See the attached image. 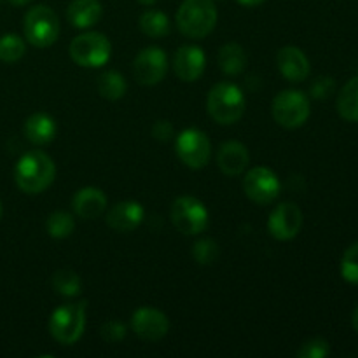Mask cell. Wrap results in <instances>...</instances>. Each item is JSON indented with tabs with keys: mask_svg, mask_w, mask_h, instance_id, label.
<instances>
[{
	"mask_svg": "<svg viewBox=\"0 0 358 358\" xmlns=\"http://www.w3.org/2000/svg\"><path fill=\"white\" fill-rule=\"evenodd\" d=\"M56 178V164L42 150H31L20 157L14 168L16 185L27 194H41Z\"/></svg>",
	"mask_w": 358,
	"mask_h": 358,
	"instance_id": "cell-1",
	"label": "cell"
},
{
	"mask_svg": "<svg viewBox=\"0 0 358 358\" xmlns=\"http://www.w3.org/2000/svg\"><path fill=\"white\" fill-rule=\"evenodd\" d=\"M217 6L213 0H184L177 10V28L187 38H203L217 24Z\"/></svg>",
	"mask_w": 358,
	"mask_h": 358,
	"instance_id": "cell-2",
	"label": "cell"
},
{
	"mask_svg": "<svg viewBox=\"0 0 358 358\" xmlns=\"http://www.w3.org/2000/svg\"><path fill=\"white\" fill-rule=\"evenodd\" d=\"M206 110L219 124H234L247 110L243 91L233 83L215 84L206 98Z\"/></svg>",
	"mask_w": 358,
	"mask_h": 358,
	"instance_id": "cell-3",
	"label": "cell"
},
{
	"mask_svg": "<svg viewBox=\"0 0 358 358\" xmlns=\"http://www.w3.org/2000/svg\"><path fill=\"white\" fill-rule=\"evenodd\" d=\"M86 310L87 301L56 308L49 318V334L52 339L63 346L76 345L86 329Z\"/></svg>",
	"mask_w": 358,
	"mask_h": 358,
	"instance_id": "cell-4",
	"label": "cell"
},
{
	"mask_svg": "<svg viewBox=\"0 0 358 358\" xmlns=\"http://www.w3.org/2000/svg\"><path fill=\"white\" fill-rule=\"evenodd\" d=\"M23 31L31 45L49 48L59 37V20L51 7L38 3L24 14Z\"/></svg>",
	"mask_w": 358,
	"mask_h": 358,
	"instance_id": "cell-5",
	"label": "cell"
},
{
	"mask_svg": "<svg viewBox=\"0 0 358 358\" xmlns=\"http://www.w3.org/2000/svg\"><path fill=\"white\" fill-rule=\"evenodd\" d=\"M310 98L297 90H285L273 98L271 114L280 126L294 129L303 126L310 117Z\"/></svg>",
	"mask_w": 358,
	"mask_h": 358,
	"instance_id": "cell-6",
	"label": "cell"
},
{
	"mask_svg": "<svg viewBox=\"0 0 358 358\" xmlns=\"http://www.w3.org/2000/svg\"><path fill=\"white\" fill-rule=\"evenodd\" d=\"M112 44L100 31L79 35L70 44V58L84 69H100L110 59Z\"/></svg>",
	"mask_w": 358,
	"mask_h": 358,
	"instance_id": "cell-7",
	"label": "cell"
},
{
	"mask_svg": "<svg viewBox=\"0 0 358 358\" xmlns=\"http://www.w3.org/2000/svg\"><path fill=\"white\" fill-rule=\"evenodd\" d=\"M171 222L182 234L194 236L208 227V210L192 196H180L171 205Z\"/></svg>",
	"mask_w": 358,
	"mask_h": 358,
	"instance_id": "cell-8",
	"label": "cell"
},
{
	"mask_svg": "<svg viewBox=\"0 0 358 358\" xmlns=\"http://www.w3.org/2000/svg\"><path fill=\"white\" fill-rule=\"evenodd\" d=\"M175 152L178 159L191 170H201L212 156L210 138L198 128H187L175 140Z\"/></svg>",
	"mask_w": 358,
	"mask_h": 358,
	"instance_id": "cell-9",
	"label": "cell"
},
{
	"mask_svg": "<svg viewBox=\"0 0 358 358\" xmlns=\"http://www.w3.org/2000/svg\"><path fill=\"white\" fill-rule=\"evenodd\" d=\"M243 191L250 201L257 205H269L275 201L282 191L278 175L266 166H255L243 177Z\"/></svg>",
	"mask_w": 358,
	"mask_h": 358,
	"instance_id": "cell-10",
	"label": "cell"
},
{
	"mask_svg": "<svg viewBox=\"0 0 358 358\" xmlns=\"http://www.w3.org/2000/svg\"><path fill=\"white\" fill-rule=\"evenodd\" d=\"M168 72V56L157 45L142 49L133 62V73L142 86H156Z\"/></svg>",
	"mask_w": 358,
	"mask_h": 358,
	"instance_id": "cell-11",
	"label": "cell"
},
{
	"mask_svg": "<svg viewBox=\"0 0 358 358\" xmlns=\"http://www.w3.org/2000/svg\"><path fill=\"white\" fill-rule=\"evenodd\" d=\"M304 217L296 203H282L271 212L268 220V231L275 240H294L303 229Z\"/></svg>",
	"mask_w": 358,
	"mask_h": 358,
	"instance_id": "cell-12",
	"label": "cell"
},
{
	"mask_svg": "<svg viewBox=\"0 0 358 358\" xmlns=\"http://www.w3.org/2000/svg\"><path fill=\"white\" fill-rule=\"evenodd\" d=\"M131 331L143 341L156 343L170 331V320L156 308H140L131 317Z\"/></svg>",
	"mask_w": 358,
	"mask_h": 358,
	"instance_id": "cell-13",
	"label": "cell"
},
{
	"mask_svg": "<svg viewBox=\"0 0 358 358\" xmlns=\"http://www.w3.org/2000/svg\"><path fill=\"white\" fill-rule=\"evenodd\" d=\"M206 58L199 45L185 44L177 49L173 56V70L184 83H194L205 72Z\"/></svg>",
	"mask_w": 358,
	"mask_h": 358,
	"instance_id": "cell-14",
	"label": "cell"
},
{
	"mask_svg": "<svg viewBox=\"0 0 358 358\" xmlns=\"http://www.w3.org/2000/svg\"><path fill=\"white\" fill-rule=\"evenodd\" d=\"M276 65L280 73L290 83H303L310 76V59L304 55L303 49L296 45H285L276 55Z\"/></svg>",
	"mask_w": 358,
	"mask_h": 358,
	"instance_id": "cell-15",
	"label": "cell"
},
{
	"mask_svg": "<svg viewBox=\"0 0 358 358\" xmlns=\"http://www.w3.org/2000/svg\"><path fill=\"white\" fill-rule=\"evenodd\" d=\"M145 219V210L138 201L115 203L107 213V226L117 233H131Z\"/></svg>",
	"mask_w": 358,
	"mask_h": 358,
	"instance_id": "cell-16",
	"label": "cell"
},
{
	"mask_svg": "<svg viewBox=\"0 0 358 358\" xmlns=\"http://www.w3.org/2000/svg\"><path fill=\"white\" fill-rule=\"evenodd\" d=\"M248 163H250V154H248V149L241 142L229 140V142H224L219 147V152H217V166H219V170L226 177L241 175L247 170Z\"/></svg>",
	"mask_w": 358,
	"mask_h": 358,
	"instance_id": "cell-17",
	"label": "cell"
},
{
	"mask_svg": "<svg viewBox=\"0 0 358 358\" xmlns=\"http://www.w3.org/2000/svg\"><path fill=\"white\" fill-rule=\"evenodd\" d=\"M72 208L77 217L84 220L98 219L101 213L107 208V196L101 189L93 187H83L76 192L72 199Z\"/></svg>",
	"mask_w": 358,
	"mask_h": 358,
	"instance_id": "cell-18",
	"label": "cell"
},
{
	"mask_svg": "<svg viewBox=\"0 0 358 358\" xmlns=\"http://www.w3.org/2000/svg\"><path fill=\"white\" fill-rule=\"evenodd\" d=\"M103 14L100 0H72L66 7V17L72 27L79 30H87L100 21Z\"/></svg>",
	"mask_w": 358,
	"mask_h": 358,
	"instance_id": "cell-19",
	"label": "cell"
},
{
	"mask_svg": "<svg viewBox=\"0 0 358 358\" xmlns=\"http://www.w3.org/2000/svg\"><path fill=\"white\" fill-rule=\"evenodd\" d=\"M56 129L58 128H56L55 119L44 112L31 114L23 126L24 136L34 145H45V143L52 142L56 136Z\"/></svg>",
	"mask_w": 358,
	"mask_h": 358,
	"instance_id": "cell-20",
	"label": "cell"
},
{
	"mask_svg": "<svg viewBox=\"0 0 358 358\" xmlns=\"http://www.w3.org/2000/svg\"><path fill=\"white\" fill-rule=\"evenodd\" d=\"M219 69L222 70L226 76H238L247 66V52H245L243 45L238 42H229V44L222 45L219 49Z\"/></svg>",
	"mask_w": 358,
	"mask_h": 358,
	"instance_id": "cell-21",
	"label": "cell"
},
{
	"mask_svg": "<svg viewBox=\"0 0 358 358\" xmlns=\"http://www.w3.org/2000/svg\"><path fill=\"white\" fill-rule=\"evenodd\" d=\"M338 112L345 121L358 122V77L350 79L339 91Z\"/></svg>",
	"mask_w": 358,
	"mask_h": 358,
	"instance_id": "cell-22",
	"label": "cell"
},
{
	"mask_svg": "<svg viewBox=\"0 0 358 358\" xmlns=\"http://www.w3.org/2000/svg\"><path fill=\"white\" fill-rule=\"evenodd\" d=\"M96 90L101 98L115 101L121 100V98L124 96L126 91H128V83H126V79L119 72H115V70H107V72H103L98 77Z\"/></svg>",
	"mask_w": 358,
	"mask_h": 358,
	"instance_id": "cell-23",
	"label": "cell"
},
{
	"mask_svg": "<svg viewBox=\"0 0 358 358\" xmlns=\"http://www.w3.org/2000/svg\"><path fill=\"white\" fill-rule=\"evenodd\" d=\"M140 30L147 35V37L152 38H163L170 34L171 23L168 20V16L161 10H145V13L140 16Z\"/></svg>",
	"mask_w": 358,
	"mask_h": 358,
	"instance_id": "cell-24",
	"label": "cell"
},
{
	"mask_svg": "<svg viewBox=\"0 0 358 358\" xmlns=\"http://www.w3.org/2000/svg\"><path fill=\"white\" fill-rule=\"evenodd\" d=\"M45 231L55 240H65V238L72 236V233L76 231V220H73V217L70 213L58 210V212H52L48 217V220H45Z\"/></svg>",
	"mask_w": 358,
	"mask_h": 358,
	"instance_id": "cell-25",
	"label": "cell"
},
{
	"mask_svg": "<svg viewBox=\"0 0 358 358\" xmlns=\"http://www.w3.org/2000/svg\"><path fill=\"white\" fill-rule=\"evenodd\" d=\"M52 289L58 294L65 297H76L79 296L80 290H83V282H80V276L77 275L72 269H58V271L52 275L51 278Z\"/></svg>",
	"mask_w": 358,
	"mask_h": 358,
	"instance_id": "cell-26",
	"label": "cell"
},
{
	"mask_svg": "<svg viewBox=\"0 0 358 358\" xmlns=\"http://www.w3.org/2000/svg\"><path fill=\"white\" fill-rule=\"evenodd\" d=\"M27 52L24 41L16 34H6L0 37V62L14 63L20 62Z\"/></svg>",
	"mask_w": 358,
	"mask_h": 358,
	"instance_id": "cell-27",
	"label": "cell"
},
{
	"mask_svg": "<svg viewBox=\"0 0 358 358\" xmlns=\"http://www.w3.org/2000/svg\"><path fill=\"white\" fill-rule=\"evenodd\" d=\"M191 254L198 264L212 266L219 259L220 248L217 241L212 240V238H201V240H198L192 245Z\"/></svg>",
	"mask_w": 358,
	"mask_h": 358,
	"instance_id": "cell-28",
	"label": "cell"
},
{
	"mask_svg": "<svg viewBox=\"0 0 358 358\" xmlns=\"http://www.w3.org/2000/svg\"><path fill=\"white\" fill-rule=\"evenodd\" d=\"M341 276L352 285H358V241L350 245L343 254Z\"/></svg>",
	"mask_w": 358,
	"mask_h": 358,
	"instance_id": "cell-29",
	"label": "cell"
},
{
	"mask_svg": "<svg viewBox=\"0 0 358 358\" xmlns=\"http://www.w3.org/2000/svg\"><path fill=\"white\" fill-rule=\"evenodd\" d=\"M331 353V346L325 339L313 338L310 341L303 343L301 348L297 350V357L299 358H325Z\"/></svg>",
	"mask_w": 358,
	"mask_h": 358,
	"instance_id": "cell-30",
	"label": "cell"
},
{
	"mask_svg": "<svg viewBox=\"0 0 358 358\" xmlns=\"http://www.w3.org/2000/svg\"><path fill=\"white\" fill-rule=\"evenodd\" d=\"M101 339L107 343H119L126 338V325L117 320H108L100 329Z\"/></svg>",
	"mask_w": 358,
	"mask_h": 358,
	"instance_id": "cell-31",
	"label": "cell"
},
{
	"mask_svg": "<svg viewBox=\"0 0 358 358\" xmlns=\"http://www.w3.org/2000/svg\"><path fill=\"white\" fill-rule=\"evenodd\" d=\"M334 86L336 84L331 77H318L313 86H311V96L317 98V100H324V98L331 96Z\"/></svg>",
	"mask_w": 358,
	"mask_h": 358,
	"instance_id": "cell-32",
	"label": "cell"
},
{
	"mask_svg": "<svg viewBox=\"0 0 358 358\" xmlns=\"http://www.w3.org/2000/svg\"><path fill=\"white\" fill-rule=\"evenodd\" d=\"M175 129H173V124H171L170 121H164V119H161V121H156L152 126V136L156 140H159V142H168V140L173 136Z\"/></svg>",
	"mask_w": 358,
	"mask_h": 358,
	"instance_id": "cell-33",
	"label": "cell"
},
{
	"mask_svg": "<svg viewBox=\"0 0 358 358\" xmlns=\"http://www.w3.org/2000/svg\"><path fill=\"white\" fill-rule=\"evenodd\" d=\"M238 2H240L241 6L255 7V6H261V3H262V2H266V0H238Z\"/></svg>",
	"mask_w": 358,
	"mask_h": 358,
	"instance_id": "cell-34",
	"label": "cell"
},
{
	"mask_svg": "<svg viewBox=\"0 0 358 358\" xmlns=\"http://www.w3.org/2000/svg\"><path fill=\"white\" fill-rule=\"evenodd\" d=\"M352 325H353V329H355V332L358 334V306L355 308V310H353V313H352Z\"/></svg>",
	"mask_w": 358,
	"mask_h": 358,
	"instance_id": "cell-35",
	"label": "cell"
},
{
	"mask_svg": "<svg viewBox=\"0 0 358 358\" xmlns=\"http://www.w3.org/2000/svg\"><path fill=\"white\" fill-rule=\"evenodd\" d=\"M138 3H142V6H154V3L157 2V0H136Z\"/></svg>",
	"mask_w": 358,
	"mask_h": 358,
	"instance_id": "cell-36",
	"label": "cell"
},
{
	"mask_svg": "<svg viewBox=\"0 0 358 358\" xmlns=\"http://www.w3.org/2000/svg\"><path fill=\"white\" fill-rule=\"evenodd\" d=\"M9 2L13 3V6H24V3H28L30 0H9Z\"/></svg>",
	"mask_w": 358,
	"mask_h": 358,
	"instance_id": "cell-37",
	"label": "cell"
},
{
	"mask_svg": "<svg viewBox=\"0 0 358 358\" xmlns=\"http://www.w3.org/2000/svg\"><path fill=\"white\" fill-rule=\"evenodd\" d=\"M0 219H2V201H0Z\"/></svg>",
	"mask_w": 358,
	"mask_h": 358,
	"instance_id": "cell-38",
	"label": "cell"
}]
</instances>
